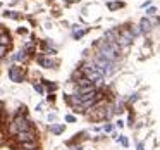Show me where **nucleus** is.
<instances>
[{"label":"nucleus","mask_w":160,"mask_h":150,"mask_svg":"<svg viewBox=\"0 0 160 150\" xmlns=\"http://www.w3.org/2000/svg\"><path fill=\"white\" fill-rule=\"evenodd\" d=\"M90 85H93L90 80H88L86 76H83V78H79V80L76 81V88H79V86H90Z\"/></svg>","instance_id":"nucleus-15"},{"label":"nucleus","mask_w":160,"mask_h":150,"mask_svg":"<svg viewBox=\"0 0 160 150\" xmlns=\"http://www.w3.org/2000/svg\"><path fill=\"white\" fill-rule=\"evenodd\" d=\"M138 150H145V145H143V143H141V142H139V143H138Z\"/></svg>","instance_id":"nucleus-30"},{"label":"nucleus","mask_w":160,"mask_h":150,"mask_svg":"<svg viewBox=\"0 0 160 150\" xmlns=\"http://www.w3.org/2000/svg\"><path fill=\"white\" fill-rule=\"evenodd\" d=\"M132 42H134V36L131 35V31H129L128 28L119 29V35H117V45L121 47V49H126V47H129Z\"/></svg>","instance_id":"nucleus-4"},{"label":"nucleus","mask_w":160,"mask_h":150,"mask_svg":"<svg viewBox=\"0 0 160 150\" xmlns=\"http://www.w3.org/2000/svg\"><path fill=\"white\" fill-rule=\"evenodd\" d=\"M36 60H38L40 66L47 67V69H53V67L57 66V60L50 59V57H45V55H38V57H36Z\"/></svg>","instance_id":"nucleus-7"},{"label":"nucleus","mask_w":160,"mask_h":150,"mask_svg":"<svg viewBox=\"0 0 160 150\" xmlns=\"http://www.w3.org/2000/svg\"><path fill=\"white\" fill-rule=\"evenodd\" d=\"M48 131L52 133V135H62V133L66 131V126L64 124H50Z\"/></svg>","instance_id":"nucleus-11"},{"label":"nucleus","mask_w":160,"mask_h":150,"mask_svg":"<svg viewBox=\"0 0 160 150\" xmlns=\"http://www.w3.org/2000/svg\"><path fill=\"white\" fill-rule=\"evenodd\" d=\"M9 78L14 83H22L26 78V69L21 66H11L9 67Z\"/></svg>","instance_id":"nucleus-5"},{"label":"nucleus","mask_w":160,"mask_h":150,"mask_svg":"<svg viewBox=\"0 0 160 150\" xmlns=\"http://www.w3.org/2000/svg\"><path fill=\"white\" fill-rule=\"evenodd\" d=\"M95 47H97L98 52L102 57H105V59L112 60V62L117 64V60L121 59V47L117 45V43H107L105 40H97L95 42Z\"/></svg>","instance_id":"nucleus-1"},{"label":"nucleus","mask_w":160,"mask_h":150,"mask_svg":"<svg viewBox=\"0 0 160 150\" xmlns=\"http://www.w3.org/2000/svg\"><path fill=\"white\" fill-rule=\"evenodd\" d=\"M0 60H2V59H0Z\"/></svg>","instance_id":"nucleus-34"},{"label":"nucleus","mask_w":160,"mask_h":150,"mask_svg":"<svg viewBox=\"0 0 160 150\" xmlns=\"http://www.w3.org/2000/svg\"><path fill=\"white\" fill-rule=\"evenodd\" d=\"M22 150H38V140L35 142H24V143H19Z\"/></svg>","instance_id":"nucleus-12"},{"label":"nucleus","mask_w":160,"mask_h":150,"mask_svg":"<svg viewBox=\"0 0 160 150\" xmlns=\"http://www.w3.org/2000/svg\"><path fill=\"white\" fill-rule=\"evenodd\" d=\"M128 29L131 31V35L134 36V38H138V36H141V35H143V33H141V29H139V24H131Z\"/></svg>","instance_id":"nucleus-13"},{"label":"nucleus","mask_w":160,"mask_h":150,"mask_svg":"<svg viewBox=\"0 0 160 150\" xmlns=\"http://www.w3.org/2000/svg\"><path fill=\"white\" fill-rule=\"evenodd\" d=\"M45 52H47V55H55V54H57V52H55V49H47Z\"/></svg>","instance_id":"nucleus-27"},{"label":"nucleus","mask_w":160,"mask_h":150,"mask_svg":"<svg viewBox=\"0 0 160 150\" xmlns=\"http://www.w3.org/2000/svg\"><path fill=\"white\" fill-rule=\"evenodd\" d=\"M122 2H110V4H108V9H112V11H114V9H117V7H122Z\"/></svg>","instance_id":"nucleus-22"},{"label":"nucleus","mask_w":160,"mask_h":150,"mask_svg":"<svg viewBox=\"0 0 160 150\" xmlns=\"http://www.w3.org/2000/svg\"><path fill=\"white\" fill-rule=\"evenodd\" d=\"M112 129H114V126H112V124H105V126H103V131H105V133H110Z\"/></svg>","instance_id":"nucleus-26"},{"label":"nucleus","mask_w":160,"mask_h":150,"mask_svg":"<svg viewBox=\"0 0 160 150\" xmlns=\"http://www.w3.org/2000/svg\"><path fill=\"white\" fill-rule=\"evenodd\" d=\"M4 107H5V105H4V102L0 100V114H4Z\"/></svg>","instance_id":"nucleus-28"},{"label":"nucleus","mask_w":160,"mask_h":150,"mask_svg":"<svg viewBox=\"0 0 160 150\" xmlns=\"http://www.w3.org/2000/svg\"><path fill=\"white\" fill-rule=\"evenodd\" d=\"M43 85H47V90H48V91H55V90H57V85H55V83H48V81H43Z\"/></svg>","instance_id":"nucleus-21"},{"label":"nucleus","mask_w":160,"mask_h":150,"mask_svg":"<svg viewBox=\"0 0 160 150\" xmlns=\"http://www.w3.org/2000/svg\"><path fill=\"white\" fill-rule=\"evenodd\" d=\"M66 121L67 122H76V117H74V116H71V114H67L66 116Z\"/></svg>","instance_id":"nucleus-25"},{"label":"nucleus","mask_w":160,"mask_h":150,"mask_svg":"<svg viewBox=\"0 0 160 150\" xmlns=\"http://www.w3.org/2000/svg\"><path fill=\"white\" fill-rule=\"evenodd\" d=\"M36 111H40V112H42V111H43V104H38V107H36Z\"/></svg>","instance_id":"nucleus-32"},{"label":"nucleus","mask_w":160,"mask_h":150,"mask_svg":"<svg viewBox=\"0 0 160 150\" xmlns=\"http://www.w3.org/2000/svg\"><path fill=\"white\" fill-rule=\"evenodd\" d=\"M4 16L5 18H12V19H19V14L18 12H12V11H5Z\"/></svg>","instance_id":"nucleus-19"},{"label":"nucleus","mask_w":160,"mask_h":150,"mask_svg":"<svg viewBox=\"0 0 160 150\" xmlns=\"http://www.w3.org/2000/svg\"><path fill=\"white\" fill-rule=\"evenodd\" d=\"M69 150H83V147L78 145V147H72V148H69Z\"/></svg>","instance_id":"nucleus-31"},{"label":"nucleus","mask_w":160,"mask_h":150,"mask_svg":"<svg viewBox=\"0 0 160 150\" xmlns=\"http://www.w3.org/2000/svg\"><path fill=\"white\" fill-rule=\"evenodd\" d=\"M11 60H14V62H26V60H28V52H26L24 49L19 50L18 54H14V55L11 57Z\"/></svg>","instance_id":"nucleus-10"},{"label":"nucleus","mask_w":160,"mask_h":150,"mask_svg":"<svg viewBox=\"0 0 160 150\" xmlns=\"http://www.w3.org/2000/svg\"><path fill=\"white\" fill-rule=\"evenodd\" d=\"M157 23H158V24H160V18H158V19H157Z\"/></svg>","instance_id":"nucleus-33"},{"label":"nucleus","mask_w":160,"mask_h":150,"mask_svg":"<svg viewBox=\"0 0 160 150\" xmlns=\"http://www.w3.org/2000/svg\"><path fill=\"white\" fill-rule=\"evenodd\" d=\"M16 140H18V143L35 142V140H38V135H36L35 129H29V131H19L18 135H16Z\"/></svg>","instance_id":"nucleus-6"},{"label":"nucleus","mask_w":160,"mask_h":150,"mask_svg":"<svg viewBox=\"0 0 160 150\" xmlns=\"http://www.w3.org/2000/svg\"><path fill=\"white\" fill-rule=\"evenodd\" d=\"M33 88H35V90L38 91L40 95H45V88H43L42 85H38V83H33Z\"/></svg>","instance_id":"nucleus-20"},{"label":"nucleus","mask_w":160,"mask_h":150,"mask_svg":"<svg viewBox=\"0 0 160 150\" xmlns=\"http://www.w3.org/2000/svg\"><path fill=\"white\" fill-rule=\"evenodd\" d=\"M93 64L98 67V71H100L102 76H112V74H115V71H117V64L112 62V60L105 59V57H102L100 54H95L93 55Z\"/></svg>","instance_id":"nucleus-2"},{"label":"nucleus","mask_w":160,"mask_h":150,"mask_svg":"<svg viewBox=\"0 0 160 150\" xmlns=\"http://www.w3.org/2000/svg\"><path fill=\"white\" fill-rule=\"evenodd\" d=\"M12 124L16 126V129L19 131H29V129H33V122L29 121V117H24V116H14V119H12Z\"/></svg>","instance_id":"nucleus-3"},{"label":"nucleus","mask_w":160,"mask_h":150,"mask_svg":"<svg viewBox=\"0 0 160 150\" xmlns=\"http://www.w3.org/2000/svg\"><path fill=\"white\" fill-rule=\"evenodd\" d=\"M152 28H153V24H152V19H146V18H143L141 21H139V29H141V33H143V35H146V33H150V31H152Z\"/></svg>","instance_id":"nucleus-9"},{"label":"nucleus","mask_w":160,"mask_h":150,"mask_svg":"<svg viewBox=\"0 0 160 150\" xmlns=\"http://www.w3.org/2000/svg\"><path fill=\"white\" fill-rule=\"evenodd\" d=\"M117 35H119V29L117 28H112V29H107L103 33V38L107 43H117Z\"/></svg>","instance_id":"nucleus-8"},{"label":"nucleus","mask_w":160,"mask_h":150,"mask_svg":"<svg viewBox=\"0 0 160 150\" xmlns=\"http://www.w3.org/2000/svg\"><path fill=\"white\" fill-rule=\"evenodd\" d=\"M138 98H139L138 93H131V95H129V102H136Z\"/></svg>","instance_id":"nucleus-23"},{"label":"nucleus","mask_w":160,"mask_h":150,"mask_svg":"<svg viewBox=\"0 0 160 150\" xmlns=\"http://www.w3.org/2000/svg\"><path fill=\"white\" fill-rule=\"evenodd\" d=\"M157 12V9L155 7H150V9H146V16H153Z\"/></svg>","instance_id":"nucleus-24"},{"label":"nucleus","mask_w":160,"mask_h":150,"mask_svg":"<svg viewBox=\"0 0 160 150\" xmlns=\"http://www.w3.org/2000/svg\"><path fill=\"white\" fill-rule=\"evenodd\" d=\"M0 45H7V47H11V35H9L7 31L0 35Z\"/></svg>","instance_id":"nucleus-14"},{"label":"nucleus","mask_w":160,"mask_h":150,"mask_svg":"<svg viewBox=\"0 0 160 150\" xmlns=\"http://www.w3.org/2000/svg\"><path fill=\"white\" fill-rule=\"evenodd\" d=\"M16 114H18V116H24V117H28V109H26V105H19V109L16 111Z\"/></svg>","instance_id":"nucleus-16"},{"label":"nucleus","mask_w":160,"mask_h":150,"mask_svg":"<svg viewBox=\"0 0 160 150\" xmlns=\"http://www.w3.org/2000/svg\"><path fill=\"white\" fill-rule=\"evenodd\" d=\"M86 33H88V29H79V31H74V33H72V36H74L76 40H79V38H83V36L86 35Z\"/></svg>","instance_id":"nucleus-18"},{"label":"nucleus","mask_w":160,"mask_h":150,"mask_svg":"<svg viewBox=\"0 0 160 150\" xmlns=\"http://www.w3.org/2000/svg\"><path fill=\"white\" fill-rule=\"evenodd\" d=\"M48 121H55V114H48Z\"/></svg>","instance_id":"nucleus-29"},{"label":"nucleus","mask_w":160,"mask_h":150,"mask_svg":"<svg viewBox=\"0 0 160 150\" xmlns=\"http://www.w3.org/2000/svg\"><path fill=\"white\" fill-rule=\"evenodd\" d=\"M9 49H11V47H7V45H0V59H4V57H7Z\"/></svg>","instance_id":"nucleus-17"}]
</instances>
